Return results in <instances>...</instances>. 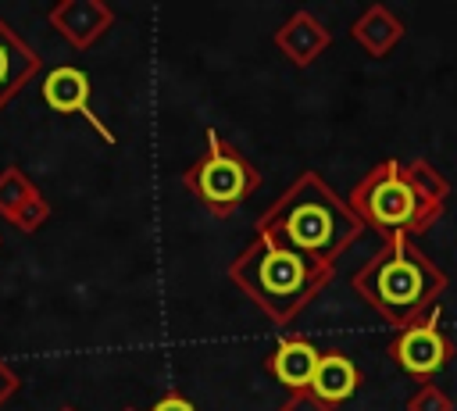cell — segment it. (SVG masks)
Masks as SVG:
<instances>
[{
    "label": "cell",
    "mask_w": 457,
    "mask_h": 411,
    "mask_svg": "<svg viewBox=\"0 0 457 411\" xmlns=\"http://www.w3.org/2000/svg\"><path fill=\"white\" fill-rule=\"evenodd\" d=\"M361 232V218L318 179L303 175L282 200L261 218V236L314 261L325 264L343 254L353 236Z\"/></svg>",
    "instance_id": "6da1fadb"
},
{
    "label": "cell",
    "mask_w": 457,
    "mask_h": 411,
    "mask_svg": "<svg viewBox=\"0 0 457 411\" xmlns=\"http://www.w3.org/2000/svg\"><path fill=\"white\" fill-rule=\"evenodd\" d=\"M353 286L386 322L411 329L443 293L446 279L407 239H389V247L357 272Z\"/></svg>",
    "instance_id": "7a4b0ae2"
},
{
    "label": "cell",
    "mask_w": 457,
    "mask_h": 411,
    "mask_svg": "<svg viewBox=\"0 0 457 411\" xmlns=\"http://www.w3.org/2000/svg\"><path fill=\"white\" fill-rule=\"evenodd\" d=\"M232 275L275 322H286L318 293V286L328 279V268L261 236Z\"/></svg>",
    "instance_id": "3957f363"
},
{
    "label": "cell",
    "mask_w": 457,
    "mask_h": 411,
    "mask_svg": "<svg viewBox=\"0 0 457 411\" xmlns=\"http://www.w3.org/2000/svg\"><path fill=\"white\" fill-rule=\"evenodd\" d=\"M439 204L443 197H428L414 182V175H407L393 161L375 168L353 189V207L361 211V218L393 239H403V232H421L439 211Z\"/></svg>",
    "instance_id": "277c9868"
},
{
    "label": "cell",
    "mask_w": 457,
    "mask_h": 411,
    "mask_svg": "<svg viewBox=\"0 0 457 411\" xmlns=\"http://www.w3.org/2000/svg\"><path fill=\"white\" fill-rule=\"evenodd\" d=\"M189 186L200 193L204 204H211L214 211H228L243 200V193L253 186V172L232 154V150H221L214 143L211 157L200 161L189 175Z\"/></svg>",
    "instance_id": "5b68a950"
},
{
    "label": "cell",
    "mask_w": 457,
    "mask_h": 411,
    "mask_svg": "<svg viewBox=\"0 0 457 411\" xmlns=\"http://www.w3.org/2000/svg\"><path fill=\"white\" fill-rule=\"evenodd\" d=\"M393 354H396V361H400L403 372L425 379V375L439 372V368L450 361L453 347H450V340H446L436 325H421V322H418V325H411V329L400 332Z\"/></svg>",
    "instance_id": "8992f818"
},
{
    "label": "cell",
    "mask_w": 457,
    "mask_h": 411,
    "mask_svg": "<svg viewBox=\"0 0 457 411\" xmlns=\"http://www.w3.org/2000/svg\"><path fill=\"white\" fill-rule=\"evenodd\" d=\"M353 390H357V368H353V361H346L343 354L318 357V368H314V379H311V393H314V400L321 407L346 400Z\"/></svg>",
    "instance_id": "52a82bcc"
},
{
    "label": "cell",
    "mask_w": 457,
    "mask_h": 411,
    "mask_svg": "<svg viewBox=\"0 0 457 411\" xmlns=\"http://www.w3.org/2000/svg\"><path fill=\"white\" fill-rule=\"evenodd\" d=\"M318 357H321V354L314 350V343H307V340H282L278 350H275V357H271V372H275L286 386L303 390V386H311V379H314Z\"/></svg>",
    "instance_id": "ba28073f"
},
{
    "label": "cell",
    "mask_w": 457,
    "mask_h": 411,
    "mask_svg": "<svg viewBox=\"0 0 457 411\" xmlns=\"http://www.w3.org/2000/svg\"><path fill=\"white\" fill-rule=\"evenodd\" d=\"M36 54L29 50V46H21L11 32H7V25L0 21V104L18 89V82L25 79V75H32L36 71Z\"/></svg>",
    "instance_id": "9c48e42d"
},
{
    "label": "cell",
    "mask_w": 457,
    "mask_h": 411,
    "mask_svg": "<svg viewBox=\"0 0 457 411\" xmlns=\"http://www.w3.org/2000/svg\"><path fill=\"white\" fill-rule=\"evenodd\" d=\"M43 96L57 111H82L86 100H89V79L79 68H57V71L46 75Z\"/></svg>",
    "instance_id": "30bf717a"
},
{
    "label": "cell",
    "mask_w": 457,
    "mask_h": 411,
    "mask_svg": "<svg viewBox=\"0 0 457 411\" xmlns=\"http://www.w3.org/2000/svg\"><path fill=\"white\" fill-rule=\"evenodd\" d=\"M282 411H325V407H321L314 397H296V400H293L289 407H282Z\"/></svg>",
    "instance_id": "8fae6325"
},
{
    "label": "cell",
    "mask_w": 457,
    "mask_h": 411,
    "mask_svg": "<svg viewBox=\"0 0 457 411\" xmlns=\"http://www.w3.org/2000/svg\"><path fill=\"white\" fill-rule=\"evenodd\" d=\"M154 411H193V407H189L182 397H164V400H161Z\"/></svg>",
    "instance_id": "7c38bea8"
},
{
    "label": "cell",
    "mask_w": 457,
    "mask_h": 411,
    "mask_svg": "<svg viewBox=\"0 0 457 411\" xmlns=\"http://www.w3.org/2000/svg\"><path fill=\"white\" fill-rule=\"evenodd\" d=\"M11 390H14V375H11V372H7L4 365H0V400H4V397H7Z\"/></svg>",
    "instance_id": "4fadbf2b"
}]
</instances>
